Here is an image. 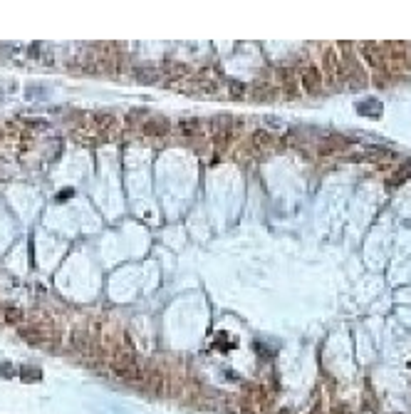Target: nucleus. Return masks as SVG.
Listing matches in <instances>:
<instances>
[{
  "label": "nucleus",
  "mask_w": 411,
  "mask_h": 414,
  "mask_svg": "<svg viewBox=\"0 0 411 414\" xmlns=\"http://www.w3.org/2000/svg\"><path fill=\"white\" fill-rule=\"evenodd\" d=\"M300 84L305 87V92H317V90H320V84H322V72H320L317 64H307V67L302 70Z\"/></svg>",
  "instance_id": "f257e3e1"
},
{
  "label": "nucleus",
  "mask_w": 411,
  "mask_h": 414,
  "mask_svg": "<svg viewBox=\"0 0 411 414\" xmlns=\"http://www.w3.org/2000/svg\"><path fill=\"white\" fill-rule=\"evenodd\" d=\"M70 342H72V350L75 352H79V355H92V340H90V335H87V330H75L72 333V337H70Z\"/></svg>",
  "instance_id": "f03ea898"
},
{
  "label": "nucleus",
  "mask_w": 411,
  "mask_h": 414,
  "mask_svg": "<svg viewBox=\"0 0 411 414\" xmlns=\"http://www.w3.org/2000/svg\"><path fill=\"white\" fill-rule=\"evenodd\" d=\"M359 52H362V57L372 64V67H384V55H381V50L377 48V45H372V42H364V45L359 48Z\"/></svg>",
  "instance_id": "7ed1b4c3"
},
{
  "label": "nucleus",
  "mask_w": 411,
  "mask_h": 414,
  "mask_svg": "<svg viewBox=\"0 0 411 414\" xmlns=\"http://www.w3.org/2000/svg\"><path fill=\"white\" fill-rule=\"evenodd\" d=\"M144 134L146 137H164L168 134V122L166 119H151V122H144Z\"/></svg>",
  "instance_id": "20e7f679"
},
{
  "label": "nucleus",
  "mask_w": 411,
  "mask_h": 414,
  "mask_svg": "<svg viewBox=\"0 0 411 414\" xmlns=\"http://www.w3.org/2000/svg\"><path fill=\"white\" fill-rule=\"evenodd\" d=\"M134 77L139 82H144V84H154V82L161 80V70L159 67H137L134 70Z\"/></svg>",
  "instance_id": "39448f33"
},
{
  "label": "nucleus",
  "mask_w": 411,
  "mask_h": 414,
  "mask_svg": "<svg viewBox=\"0 0 411 414\" xmlns=\"http://www.w3.org/2000/svg\"><path fill=\"white\" fill-rule=\"evenodd\" d=\"M144 380H146V387L154 392V395H161V392H164V382H166L164 372H159V369H151L149 377H144Z\"/></svg>",
  "instance_id": "423d86ee"
},
{
  "label": "nucleus",
  "mask_w": 411,
  "mask_h": 414,
  "mask_svg": "<svg viewBox=\"0 0 411 414\" xmlns=\"http://www.w3.org/2000/svg\"><path fill=\"white\" fill-rule=\"evenodd\" d=\"M179 132H181L183 137H196V134L203 132V122H201V119H183V122L179 124Z\"/></svg>",
  "instance_id": "0eeeda50"
},
{
  "label": "nucleus",
  "mask_w": 411,
  "mask_h": 414,
  "mask_svg": "<svg viewBox=\"0 0 411 414\" xmlns=\"http://www.w3.org/2000/svg\"><path fill=\"white\" fill-rule=\"evenodd\" d=\"M250 144H253V149H258V151H265V149H270L273 137L265 132V129H258V132H253V137H250Z\"/></svg>",
  "instance_id": "6e6552de"
},
{
  "label": "nucleus",
  "mask_w": 411,
  "mask_h": 414,
  "mask_svg": "<svg viewBox=\"0 0 411 414\" xmlns=\"http://www.w3.org/2000/svg\"><path fill=\"white\" fill-rule=\"evenodd\" d=\"M161 75H168V77H181V75H188V67H186V64H179V62H168L166 67L161 70Z\"/></svg>",
  "instance_id": "1a4fd4ad"
},
{
  "label": "nucleus",
  "mask_w": 411,
  "mask_h": 414,
  "mask_svg": "<svg viewBox=\"0 0 411 414\" xmlns=\"http://www.w3.org/2000/svg\"><path fill=\"white\" fill-rule=\"evenodd\" d=\"M283 80H285V92H288V97H297V84H295L290 70H288V72L283 70Z\"/></svg>",
  "instance_id": "9d476101"
},
{
  "label": "nucleus",
  "mask_w": 411,
  "mask_h": 414,
  "mask_svg": "<svg viewBox=\"0 0 411 414\" xmlns=\"http://www.w3.org/2000/svg\"><path fill=\"white\" fill-rule=\"evenodd\" d=\"M253 97H255V99H270V97H273V90H270V84H255V90H253Z\"/></svg>",
  "instance_id": "9b49d317"
},
{
  "label": "nucleus",
  "mask_w": 411,
  "mask_h": 414,
  "mask_svg": "<svg viewBox=\"0 0 411 414\" xmlns=\"http://www.w3.org/2000/svg\"><path fill=\"white\" fill-rule=\"evenodd\" d=\"M5 320H8L10 325H17L20 320H23V310H17V308H8V310H5Z\"/></svg>",
  "instance_id": "f8f14e48"
},
{
  "label": "nucleus",
  "mask_w": 411,
  "mask_h": 414,
  "mask_svg": "<svg viewBox=\"0 0 411 414\" xmlns=\"http://www.w3.org/2000/svg\"><path fill=\"white\" fill-rule=\"evenodd\" d=\"M94 119L99 122L102 129H112V127H114V117H112V114H94Z\"/></svg>",
  "instance_id": "ddd939ff"
},
{
  "label": "nucleus",
  "mask_w": 411,
  "mask_h": 414,
  "mask_svg": "<svg viewBox=\"0 0 411 414\" xmlns=\"http://www.w3.org/2000/svg\"><path fill=\"white\" fill-rule=\"evenodd\" d=\"M228 92H230L233 97H245V84H241V82H230V84H228Z\"/></svg>",
  "instance_id": "4468645a"
},
{
  "label": "nucleus",
  "mask_w": 411,
  "mask_h": 414,
  "mask_svg": "<svg viewBox=\"0 0 411 414\" xmlns=\"http://www.w3.org/2000/svg\"><path fill=\"white\" fill-rule=\"evenodd\" d=\"M23 375H25V377H35V380L40 377V372H37V369H28V367L23 369Z\"/></svg>",
  "instance_id": "2eb2a0df"
},
{
  "label": "nucleus",
  "mask_w": 411,
  "mask_h": 414,
  "mask_svg": "<svg viewBox=\"0 0 411 414\" xmlns=\"http://www.w3.org/2000/svg\"><path fill=\"white\" fill-rule=\"evenodd\" d=\"M0 372H3V375H13V367H10V365H8V367L3 365V367H0Z\"/></svg>",
  "instance_id": "dca6fc26"
},
{
  "label": "nucleus",
  "mask_w": 411,
  "mask_h": 414,
  "mask_svg": "<svg viewBox=\"0 0 411 414\" xmlns=\"http://www.w3.org/2000/svg\"><path fill=\"white\" fill-rule=\"evenodd\" d=\"M310 414H320V407H317V404H315V409H312V412H310Z\"/></svg>",
  "instance_id": "f3484780"
},
{
  "label": "nucleus",
  "mask_w": 411,
  "mask_h": 414,
  "mask_svg": "<svg viewBox=\"0 0 411 414\" xmlns=\"http://www.w3.org/2000/svg\"><path fill=\"white\" fill-rule=\"evenodd\" d=\"M0 134H3V129H0Z\"/></svg>",
  "instance_id": "a211bd4d"
}]
</instances>
